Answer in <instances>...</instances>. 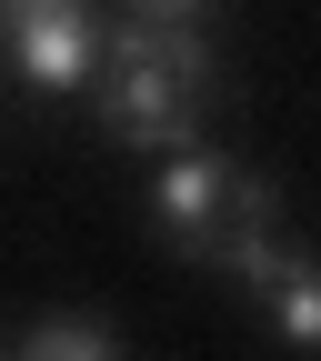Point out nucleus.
Instances as JSON below:
<instances>
[{
	"label": "nucleus",
	"instance_id": "1",
	"mask_svg": "<svg viewBox=\"0 0 321 361\" xmlns=\"http://www.w3.org/2000/svg\"><path fill=\"white\" fill-rule=\"evenodd\" d=\"M90 90H101V130L121 151H181L191 121H201V101H211V40L191 20H141L131 11L111 30Z\"/></svg>",
	"mask_w": 321,
	"mask_h": 361
},
{
	"label": "nucleus",
	"instance_id": "2",
	"mask_svg": "<svg viewBox=\"0 0 321 361\" xmlns=\"http://www.w3.org/2000/svg\"><path fill=\"white\" fill-rule=\"evenodd\" d=\"M151 221H161V231H171L181 251H201L211 231H231V221H271V180H251L231 151H201V141H181V151H161Z\"/></svg>",
	"mask_w": 321,
	"mask_h": 361
},
{
	"label": "nucleus",
	"instance_id": "3",
	"mask_svg": "<svg viewBox=\"0 0 321 361\" xmlns=\"http://www.w3.org/2000/svg\"><path fill=\"white\" fill-rule=\"evenodd\" d=\"M0 40H11V71L30 90H90L111 51L90 0H0Z\"/></svg>",
	"mask_w": 321,
	"mask_h": 361
},
{
	"label": "nucleus",
	"instance_id": "4",
	"mask_svg": "<svg viewBox=\"0 0 321 361\" xmlns=\"http://www.w3.org/2000/svg\"><path fill=\"white\" fill-rule=\"evenodd\" d=\"M261 301H271V322H281V341H321V261H301V251H281L271 261V281H261Z\"/></svg>",
	"mask_w": 321,
	"mask_h": 361
},
{
	"label": "nucleus",
	"instance_id": "5",
	"mask_svg": "<svg viewBox=\"0 0 321 361\" xmlns=\"http://www.w3.org/2000/svg\"><path fill=\"white\" fill-rule=\"evenodd\" d=\"M20 361H121V341H111V322H90V311H51V322L20 341Z\"/></svg>",
	"mask_w": 321,
	"mask_h": 361
},
{
	"label": "nucleus",
	"instance_id": "6",
	"mask_svg": "<svg viewBox=\"0 0 321 361\" xmlns=\"http://www.w3.org/2000/svg\"><path fill=\"white\" fill-rule=\"evenodd\" d=\"M121 11H141V20H191L201 0H121Z\"/></svg>",
	"mask_w": 321,
	"mask_h": 361
}]
</instances>
